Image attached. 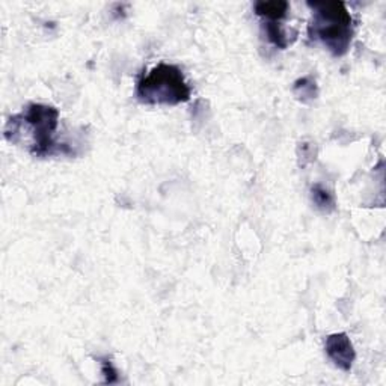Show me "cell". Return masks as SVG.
<instances>
[{"label": "cell", "instance_id": "obj_1", "mask_svg": "<svg viewBox=\"0 0 386 386\" xmlns=\"http://www.w3.org/2000/svg\"><path fill=\"white\" fill-rule=\"evenodd\" d=\"M59 125V110L53 106L30 103L26 109L8 119L5 125V139L10 142L15 136L25 132L15 145L27 142L29 153L35 157H47L64 153L55 142V133Z\"/></svg>", "mask_w": 386, "mask_h": 386}, {"label": "cell", "instance_id": "obj_2", "mask_svg": "<svg viewBox=\"0 0 386 386\" xmlns=\"http://www.w3.org/2000/svg\"><path fill=\"white\" fill-rule=\"evenodd\" d=\"M313 19L308 26L311 40L320 43L335 58L349 51L353 40V20L344 2H309Z\"/></svg>", "mask_w": 386, "mask_h": 386}, {"label": "cell", "instance_id": "obj_3", "mask_svg": "<svg viewBox=\"0 0 386 386\" xmlns=\"http://www.w3.org/2000/svg\"><path fill=\"white\" fill-rule=\"evenodd\" d=\"M192 91L177 65L158 64L136 83V97L149 106H177L191 100Z\"/></svg>", "mask_w": 386, "mask_h": 386}, {"label": "cell", "instance_id": "obj_4", "mask_svg": "<svg viewBox=\"0 0 386 386\" xmlns=\"http://www.w3.org/2000/svg\"><path fill=\"white\" fill-rule=\"evenodd\" d=\"M324 350H326L328 358L334 362V365L343 372H350L353 362L357 359V352L350 341V338L344 332L339 334H332L326 338L324 343Z\"/></svg>", "mask_w": 386, "mask_h": 386}, {"label": "cell", "instance_id": "obj_5", "mask_svg": "<svg viewBox=\"0 0 386 386\" xmlns=\"http://www.w3.org/2000/svg\"><path fill=\"white\" fill-rule=\"evenodd\" d=\"M254 11L264 21H281L290 11V3L284 0H274V2H256Z\"/></svg>", "mask_w": 386, "mask_h": 386}, {"label": "cell", "instance_id": "obj_6", "mask_svg": "<svg viewBox=\"0 0 386 386\" xmlns=\"http://www.w3.org/2000/svg\"><path fill=\"white\" fill-rule=\"evenodd\" d=\"M293 94L304 104L313 103L319 97V86H317L315 79L313 75H305V77L298 79L293 85Z\"/></svg>", "mask_w": 386, "mask_h": 386}, {"label": "cell", "instance_id": "obj_7", "mask_svg": "<svg viewBox=\"0 0 386 386\" xmlns=\"http://www.w3.org/2000/svg\"><path fill=\"white\" fill-rule=\"evenodd\" d=\"M311 200L314 206L319 208L323 213H332L337 208V200L335 195L332 193L328 187H324L320 183H315L311 186Z\"/></svg>", "mask_w": 386, "mask_h": 386}, {"label": "cell", "instance_id": "obj_8", "mask_svg": "<svg viewBox=\"0 0 386 386\" xmlns=\"http://www.w3.org/2000/svg\"><path fill=\"white\" fill-rule=\"evenodd\" d=\"M264 32H266L267 40L274 44L275 47L281 50H285L294 41L291 38H289V34L285 32L279 21H264Z\"/></svg>", "mask_w": 386, "mask_h": 386}, {"label": "cell", "instance_id": "obj_9", "mask_svg": "<svg viewBox=\"0 0 386 386\" xmlns=\"http://www.w3.org/2000/svg\"><path fill=\"white\" fill-rule=\"evenodd\" d=\"M317 151H315V143L314 142H302L299 145V165L306 166L315 160Z\"/></svg>", "mask_w": 386, "mask_h": 386}, {"label": "cell", "instance_id": "obj_10", "mask_svg": "<svg viewBox=\"0 0 386 386\" xmlns=\"http://www.w3.org/2000/svg\"><path fill=\"white\" fill-rule=\"evenodd\" d=\"M101 373L106 377V379H104L106 383H115V382H118V372H117V368L113 367L110 359H108V358L101 359Z\"/></svg>", "mask_w": 386, "mask_h": 386}]
</instances>
